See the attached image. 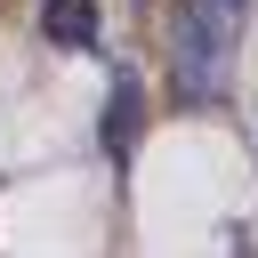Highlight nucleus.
Returning <instances> with one entry per match:
<instances>
[{
    "label": "nucleus",
    "instance_id": "2",
    "mask_svg": "<svg viewBox=\"0 0 258 258\" xmlns=\"http://www.w3.org/2000/svg\"><path fill=\"white\" fill-rule=\"evenodd\" d=\"M40 32L56 48H97V0H40Z\"/></svg>",
    "mask_w": 258,
    "mask_h": 258
},
{
    "label": "nucleus",
    "instance_id": "1",
    "mask_svg": "<svg viewBox=\"0 0 258 258\" xmlns=\"http://www.w3.org/2000/svg\"><path fill=\"white\" fill-rule=\"evenodd\" d=\"M250 8L258 0H177L169 56H177V97L185 105H218L226 97V64H234V40H242Z\"/></svg>",
    "mask_w": 258,
    "mask_h": 258
}]
</instances>
